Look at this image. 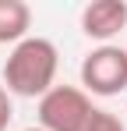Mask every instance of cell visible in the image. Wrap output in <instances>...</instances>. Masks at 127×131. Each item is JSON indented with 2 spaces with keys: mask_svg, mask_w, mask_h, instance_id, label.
<instances>
[{
  "mask_svg": "<svg viewBox=\"0 0 127 131\" xmlns=\"http://www.w3.org/2000/svg\"><path fill=\"white\" fill-rule=\"evenodd\" d=\"M11 117H14V103H11V92L0 85V131H7Z\"/></svg>",
  "mask_w": 127,
  "mask_h": 131,
  "instance_id": "cell-7",
  "label": "cell"
},
{
  "mask_svg": "<svg viewBox=\"0 0 127 131\" xmlns=\"http://www.w3.org/2000/svg\"><path fill=\"white\" fill-rule=\"evenodd\" d=\"M92 96L78 85H53L39 99V128L42 131H85L92 117Z\"/></svg>",
  "mask_w": 127,
  "mask_h": 131,
  "instance_id": "cell-2",
  "label": "cell"
},
{
  "mask_svg": "<svg viewBox=\"0 0 127 131\" xmlns=\"http://www.w3.org/2000/svg\"><path fill=\"white\" fill-rule=\"evenodd\" d=\"M25 131H42V128H39V124H35V128H25Z\"/></svg>",
  "mask_w": 127,
  "mask_h": 131,
  "instance_id": "cell-8",
  "label": "cell"
},
{
  "mask_svg": "<svg viewBox=\"0 0 127 131\" xmlns=\"http://www.w3.org/2000/svg\"><path fill=\"white\" fill-rule=\"evenodd\" d=\"M57 67H60L57 46L42 36H28L18 46H11L4 60V89L21 99H42L57 85Z\"/></svg>",
  "mask_w": 127,
  "mask_h": 131,
  "instance_id": "cell-1",
  "label": "cell"
},
{
  "mask_svg": "<svg viewBox=\"0 0 127 131\" xmlns=\"http://www.w3.org/2000/svg\"><path fill=\"white\" fill-rule=\"evenodd\" d=\"M32 28V7L25 0H0V46H18L28 39Z\"/></svg>",
  "mask_w": 127,
  "mask_h": 131,
  "instance_id": "cell-5",
  "label": "cell"
},
{
  "mask_svg": "<svg viewBox=\"0 0 127 131\" xmlns=\"http://www.w3.org/2000/svg\"><path fill=\"white\" fill-rule=\"evenodd\" d=\"M85 131H127V124L117 117V113H109V110H92V117H88V124Z\"/></svg>",
  "mask_w": 127,
  "mask_h": 131,
  "instance_id": "cell-6",
  "label": "cell"
},
{
  "mask_svg": "<svg viewBox=\"0 0 127 131\" xmlns=\"http://www.w3.org/2000/svg\"><path fill=\"white\" fill-rule=\"evenodd\" d=\"M81 89L88 96H120L127 89V50L124 46H95L81 60Z\"/></svg>",
  "mask_w": 127,
  "mask_h": 131,
  "instance_id": "cell-3",
  "label": "cell"
},
{
  "mask_svg": "<svg viewBox=\"0 0 127 131\" xmlns=\"http://www.w3.org/2000/svg\"><path fill=\"white\" fill-rule=\"evenodd\" d=\"M127 28V0H92L81 11V32L106 46L113 36Z\"/></svg>",
  "mask_w": 127,
  "mask_h": 131,
  "instance_id": "cell-4",
  "label": "cell"
}]
</instances>
